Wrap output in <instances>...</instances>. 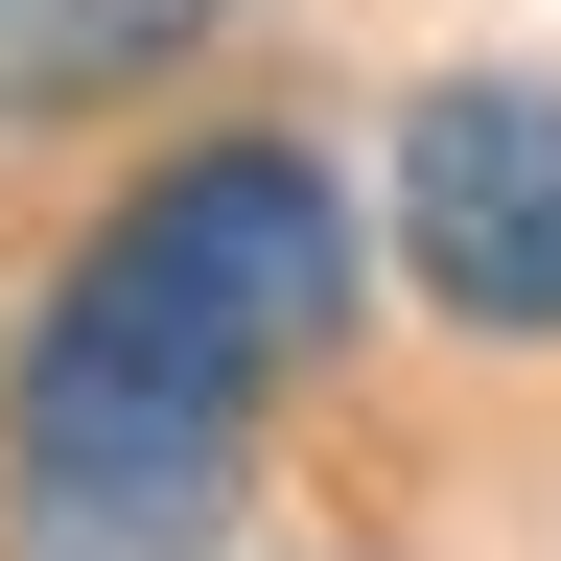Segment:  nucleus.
<instances>
[{
    "mask_svg": "<svg viewBox=\"0 0 561 561\" xmlns=\"http://www.w3.org/2000/svg\"><path fill=\"white\" fill-rule=\"evenodd\" d=\"M24 328L117 351V375H164V398L280 421V398H305L351 328H375V210L328 187V140L210 117V140H164V164H140L94 234L47 257V305H24Z\"/></svg>",
    "mask_w": 561,
    "mask_h": 561,
    "instance_id": "nucleus-1",
    "label": "nucleus"
},
{
    "mask_svg": "<svg viewBox=\"0 0 561 561\" xmlns=\"http://www.w3.org/2000/svg\"><path fill=\"white\" fill-rule=\"evenodd\" d=\"M234 491H257L234 398H164V375H117L70 328L0 351V561H210Z\"/></svg>",
    "mask_w": 561,
    "mask_h": 561,
    "instance_id": "nucleus-2",
    "label": "nucleus"
},
{
    "mask_svg": "<svg viewBox=\"0 0 561 561\" xmlns=\"http://www.w3.org/2000/svg\"><path fill=\"white\" fill-rule=\"evenodd\" d=\"M375 257L445 351H561V70H421L375 164Z\"/></svg>",
    "mask_w": 561,
    "mask_h": 561,
    "instance_id": "nucleus-3",
    "label": "nucleus"
},
{
    "mask_svg": "<svg viewBox=\"0 0 561 561\" xmlns=\"http://www.w3.org/2000/svg\"><path fill=\"white\" fill-rule=\"evenodd\" d=\"M234 0H0V140H70V117H140L164 70H210Z\"/></svg>",
    "mask_w": 561,
    "mask_h": 561,
    "instance_id": "nucleus-4",
    "label": "nucleus"
}]
</instances>
